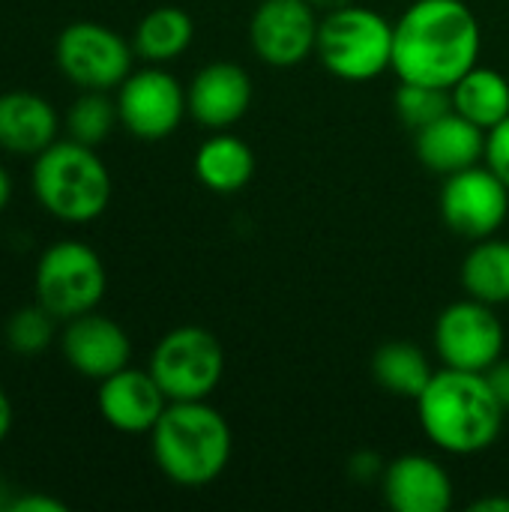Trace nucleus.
I'll list each match as a JSON object with an SVG mask.
<instances>
[{
  "label": "nucleus",
  "instance_id": "f704fd0d",
  "mask_svg": "<svg viewBox=\"0 0 509 512\" xmlns=\"http://www.w3.org/2000/svg\"><path fill=\"white\" fill-rule=\"evenodd\" d=\"M6 507H9V501L3 498V489H0V510H6Z\"/></svg>",
  "mask_w": 509,
  "mask_h": 512
},
{
  "label": "nucleus",
  "instance_id": "c85d7f7f",
  "mask_svg": "<svg viewBox=\"0 0 509 512\" xmlns=\"http://www.w3.org/2000/svg\"><path fill=\"white\" fill-rule=\"evenodd\" d=\"M9 512H66V504L57 501V498H48V495H18L9 501Z\"/></svg>",
  "mask_w": 509,
  "mask_h": 512
},
{
  "label": "nucleus",
  "instance_id": "2eb2a0df",
  "mask_svg": "<svg viewBox=\"0 0 509 512\" xmlns=\"http://www.w3.org/2000/svg\"><path fill=\"white\" fill-rule=\"evenodd\" d=\"M63 357L81 378L105 381L108 375L129 366L132 342L117 321L96 315V309H93L66 324Z\"/></svg>",
  "mask_w": 509,
  "mask_h": 512
},
{
  "label": "nucleus",
  "instance_id": "6ab92c4d",
  "mask_svg": "<svg viewBox=\"0 0 509 512\" xmlns=\"http://www.w3.org/2000/svg\"><path fill=\"white\" fill-rule=\"evenodd\" d=\"M195 177L204 189L216 195H234L255 177V153L252 147L225 129L213 132L195 153Z\"/></svg>",
  "mask_w": 509,
  "mask_h": 512
},
{
  "label": "nucleus",
  "instance_id": "2f4dec72",
  "mask_svg": "<svg viewBox=\"0 0 509 512\" xmlns=\"http://www.w3.org/2000/svg\"><path fill=\"white\" fill-rule=\"evenodd\" d=\"M471 512H509V498H501V495H495V498H480L477 504H471L468 507Z\"/></svg>",
  "mask_w": 509,
  "mask_h": 512
},
{
  "label": "nucleus",
  "instance_id": "9b49d317",
  "mask_svg": "<svg viewBox=\"0 0 509 512\" xmlns=\"http://www.w3.org/2000/svg\"><path fill=\"white\" fill-rule=\"evenodd\" d=\"M117 114L120 123L141 141H162L177 132L189 114L183 84L165 66H144L129 72L117 87Z\"/></svg>",
  "mask_w": 509,
  "mask_h": 512
},
{
  "label": "nucleus",
  "instance_id": "f8f14e48",
  "mask_svg": "<svg viewBox=\"0 0 509 512\" xmlns=\"http://www.w3.org/2000/svg\"><path fill=\"white\" fill-rule=\"evenodd\" d=\"M321 12L309 0H261L249 21V42L261 63L291 69L318 48Z\"/></svg>",
  "mask_w": 509,
  "mask_h": 512
},
{
  "label": "nucleus",
  "instance_id": "4be33fe9",
  "mask_svg": "<svg viewBox=\"0 0 509 512\" xmlns=\"http://www.w3.org/2000/svg\"><path fill=\"white\" fill-rule=\"evenodd\" d=\"M438 369H432L426 351L414 342L396 339V342H384L375 357H372V378L381 390L399 396V399H414L429 387L432 375Z\"/></svg>",
  "mask_w": 509,
  "mask_h": 512
},
{
  "label": "nucleus",
  "instance_id": "39448f33",
  "mask_svg": "<svg viewBox=\"0 0 509 512\" xmlns=\"http://www.w3.org/2000/svg\"><path fill=\"white\" fill-rule=\"evenodd\" d=\"M318 60L339 81H372L393 69V21L369 6H342L321 15Z\"/></svg>",
  "mask_w": 509,
  "mask_h": 512
},
{
  "label": "nucleus",
  "instance_id": "f257e3e1",
  "mask_svg": "<svg viewBox=\"0 0 509 512\" xmlns=\"http://www.w3.org/2000/svg\"><path fill=\"white\" fill-rule=\"evenodd\" d=\"M483 30L465 0H414L393 21V72L399 81L450 90L480 63Z\"/></svg>",
  "mask_w": 509,
  "mask_h": 512
},
{
  "label": "nucleus",
  "instance_id": "f3484780",
  "mask_svg": "<svg viewBox=\"0 0 509 512\" xmlns=\"http://www.w3.org/2000/svg\"><path fill=\"white\" fill-rule=\"evenodd\" d=\"M417 159L426 171L438 177H450L471 165L483 162L486 153V129L462 117L459 111H447L444 117L432 120L420 132H414Z\"/></svg>",
  "mask_w": 509,
  "mask_h": 512
},
{
  "label": "nucleus",
  "instance_id": "a211bd4d",
  "mask_svg": "<svg viewBox=\"0 0 509 512\" xmlns=\"http://www.w3.org/2000/svg\"><path fill=\"white\" fill-rule=\"evenodd\" d=\"M60 117L36 93L12 90L0 96V147L18 156H39L57 141Z\"/></svg>",
  "mask_w": 509,
  "mask_h": 512
},
{
  "label": "nucleus",
  "instance_id": "dca6fc26",
  "mask_svg": "<svg viewBox=\"0 0 509 512\" xmlns=\"http://www.w3.org/2000/svg\"><path fill=\"white\" fill-rule=\"evenodd\" d=\"M381 492L396 512H447L453 507V477L426 453H405L387 462Z\"/></svg>",
  "mask_w": 509,
  "mask_h": 512
},
{
  "label": "nucleus",
  "instance_id": "6e6552de",
  "mask_svg": "<svg viewBox=\"0 0 509 512\" xmlns=\"http://www.w3.org/2000/svg\"><path fill=\"white\" fill-rule=\"evenodd\" d=\"M132 45L99 21H75L60 30L54 60L81 90H114L132 72Z\"/></svg>",
  "mask_w": 509,
  "mask_h": 512
},
{
  "label": "nucleus",
  "instance_id": "9d476101",
  "mask_svg": "<svg viewBox=\"0 0 509 512\" xmlns=\"http://www.w3.org/2000/svg\"><path fill=\"white\" fill-rule=\"evenodd\" d=\"M509 216V186L486 165H471L444 177L441 219L465 240H486L501 231Z\"/></svg>",
  "mask_w": 509,
  "mask_h": 512
},
{
  "label": "nucleus",
  "instance_id": "473e14b6",
  "mask_svg": "<svg viewBox=\"0 0 509 512\" xmlns=\"http://www.w3.org/2000/svg\"><path fill=\"white\" fill-rule=\"evenodd\" d=\"M9 198H12V180H9V171L0 165V210H6Z\"/></svg>",
  "mask_w": 509,
  "mask_h": 512
},
{
  "label": "nucleus",
  "instance_id": "c756f323",
  "mask_svg": "<svg viewBox=\"0 0 509 512\" xmlns=\"http://www.w3.org/2000/svg\"><path fill=\"white\" fill-rule=\"evenodd\" d=\"M483 375H486V381H489V387H492L495 399L504 405V411L509 414V360L507 357H501V360H498L492 369H486Z\"/></svg>",
  "mask_w": 509,
  "mask_h": 512
},
{
  "label": "nucleus",
  "instance_id": "7ed1b4c3",
  "mask_svg": "<svg viewBox=\"0 0 509 512\" xmlns=\"http://www.w3.org/2000/svg\"><path fill=\"white\" fill-rule=\"evenodd\" d=\"M150 450L159 471L171 483L201 489L225 474L234 453V438L222 411H216L207 399L168 402L150 432Z\"/></svg>",
  "mask_w": 509,
  "mask_h": 512
},
{
  "label": "nucleus",
  "instance_id": "f03ea898",
  "mask_svg": "<svg viewBox=\"0 0 509 512\" xmlns=\"http://www.w3.org/2000/svg\"><path fill=\"white\" fill-rule=\"evenodd\" d=\"M417 417L438 450L450 456H477L501 438L507 411L483 372L444 366L417 396Z\"/></svg>",
  "mask_w": 509,
  "mask_h": 512
},
{
  "label": "nucleus",
  "instance_id": "1a4fd4ad",
  "mask_svg": "<svg viewBox=\"0 0 509 512\" xmlns=\"http://www.w3.org/2000/svg\"><path fill=\"white\" fill-rule=\"evenodd\" d=\"M432 339L441 366L462 372H486L504 357L507 330L495 306L465 297L450 303L438 315Z\"/></svg>",
  "mask_w": 509,
  "mask_h": 512
},
{
  "label": "nucleus",
  "instance_id": "ddd939ff",
  "mask_svg": "<svg viewBox=\"0 0 509 512\" xmlns=\"http://www.w3.org/2000/svg\"><path fill=\"white\" fill-rule=\"evenodd\" d=\"M96 405L102 420L123 435H150L168 408V396L150 369H120L99 381Z\"/></svg>",
  "mask_w": 509,
  "mask_h": 512
},
{
  "label": "nucleus",
  "instance_id": "0eeeda50",
  "mask_svg": "<svg viewBox=\"0 0 509 512\" xmlns=\"http://www.w3.org/2000/svg\"><path fill=\"white\" fill-rule=\"evenodd\" d=\"M147 369L168 402L210 399L225 375V348L210 330L186 324L159 339Z\"/></svg>",
  "mask_w": 509,
  "mask_h": 512
},
{
  "label": "nucleus",
  "instance_id": "4468645a",
  "mask_svg": "<svg viewBox=\"0 0 509 512\" xmlns=\"http://www.w3.org/2000/svg\"><path fill=\"white\" fill-rule=\"evenodd\" d=\"M186 105L195 123L219 132L240 123L252 105V78L240 63L216 60L195 72L186 87Z\"/></svg>",
  "mask_w": 509,
  "mask_h": 512
},
{
  "label": "nucleus",
  "instance_id": "b1692460",
  "mask_svg": "<svg viewBox=\"0 0 509 512\" xmlns=\"http://www.w3.org/2000/svg\"><path fill=\"white\" fill-rule=\"evenodd\" d=\"M117 120V99H108L105 90H84L66 114V129L72 141L96 147L111 135Z\"/></svg>",
  "mask_w": 509,
  "mask_h": 512
},
{
  "label": "nucleus",
  "instance_id": "20e7f679",
  "mask_svg": "<svg viewBox=\"0 0 509 512\" xmlns=\"http://www.w3.org/2000/svg\"><path fill=\"white\" fill-rule=\"evenodd\" d=\"M30 186L36 201L60 222L84 225L111 204V171L81 141H54L33 159Z\"/></svg>",
  "mask_w": 509,
  "mask_h": 512
},
{
  "label": "nucleus",
  "instance_id": "423d86ee",
  "mask_svg": "<svg viewBox=\"0 0 509 512\" xmlns=\"http://www.w3.org/2000/svg\"><path fill=\"white\" fill-rule=\"evenodd\" d=\"M33 288L39 306H45L57 321H72L102 303L108 273L96 249L87 243L57 240L39 255Z\"/></svg>",
  "mask_w": 509,
  "mask_h": 512
},
{
  "label": "nucleus",
  "instance_id": "aec40b11",
  "mask_svg": "<svg viewBox=\"0 0 509 512\" xmlns=\"http://www.w3.org/2000/svg\"><path fill=\"white\" fill-rule=\"evenodd\" d=\"M453 111L477 123L480 129H492L509 117V78L492 66H471L453 87H450Z\"/></svg>",
  "mask_w": 509,
  "mask_h": 512
},
{
  "label": "nucleus",
  "instance_id": "72a5a7b5",
  "mask_svg": "<svg viewBox=\"0 0 509 512\" xmlns=\"http://www.w3.org/2000/svg\"><path fill=\"white\" fill-rule=\"evenodd\" d=\"M321 15H327V12H333V9H342V6H351L354 0H309Z\"/></svg>",
  "mask_w": 509,
  "mask_h": 512
},
{
  "label": "nucleus",
  "instance_id": "412c9836",
  "mask_svg": "<svg viewBox=\"0 0 509 512\" xmlns=\"http://www.w3.org/2000/svg\"><path fill=\"white\" fill-rule=\"evenodd\" d=\"M192 39H195L192 15L180 6H159L138 21L132 48L141 60L165 66L180 54H186Z\"/></svg>",
  "mask_w": 509,
  "mask_h": 512
},
{
  "label": "nucleus",
  "instance_id": "393cba45",
  "mask_svg": "<svg viewBox=\"0 0 509 512\" xmlns=\"http://www.w3.org/2000/svg\"><path fill=\"white\" fill-rule=\"evenodd\" d=\"M447 111H453L450 90L432 87V84L399 81V90H396V114H399V120H402L405 129L420 132L423 126H429L432 120L444 117Z\"/></svg>",
  "mask_w": 509,
  "mask_h": 512
},
{
  "label": "nucleus",
  "instance_id": "bb28decb",
  "mask_svg": "<svg viewBox=\"0 0 509 512\" xmlns=\"http://www.w3.org/2000/svg\"><path fill=\"white\" fill-rule=\"evenodd\" d=\"M483 162L504 180L509 186V117H504L501 123H495L486 132V153Z\"/></svg>",
  "mask_w": 509,
  "mask_h": 512
},
{
  "label": "nucleus",
  "instance_id": "5701e85b",
  "mask_svg": "<svg viewBox=\"0 0 509 512\" xmlns=\"http://www.w3.org/2000/svg\"><path fill=\"white\" fill-rule=\"evenodd\" d=\"M462 288L495 309L509 303V240L486 237L474 243L462 261Z\"/></svg>",
  "mask_w": 509,
  "mask_h": 512
},
{
  "label": "nucleus",
  "instance_id": "cd10ccee",
  "mask_svg": "<svg viewBox=\"0 0 509 512\" xmlns=\"http://www.w3.org/2000/svg\"><path fill=\"white\" fill-rule=\"evenodd\" d=\"M384 468H387V462H384L378 453H372V450H360V453H354L351 462H348V474H351L357 483H375V480L381 483Z\"/></svg>",
  "mask_w": 509,
  "mask_h": 512
},
{
  "label": "nucleus",
  "instance_id": "7c9ffc66",
  "mask_svg": "<svg viewBox=\"0 0 509 512\" xmlns=\"http://www.w3.org/2000/svg\"><path fill=\"white\" fill-rule=\"evenodd\" d=\"M12 423H15V411H12V402H9V396L3 393V387H0V444L6 441V435L12 432Z\"/></svg>",
  "mask_w": 509,
  "mask_h": 512
},
{
  "label": "nucleus",
  "instance_id": "a878e982",
  "mask_svg": "<svg viewBox=\"0 0 509 512\" xmlns=\"http://www.w3.org/2000/svg\"><path fill=\"white\" fill-rule=\"evenodd\" d=\"M54 315L45 309V306H27V309H18L9 321H6V345L21 354V357H33V354H42L51 339H54Z\"/></svg>",
  "mask_w": 509,
  "mask_h": 512
}]
</instances>
